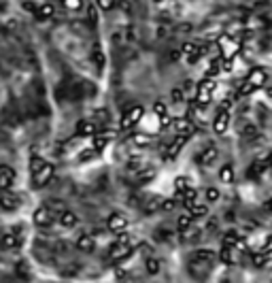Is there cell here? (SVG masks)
Here are the masks:
<instances>
[{"label":"cell","mask_w":272,"mask_h":283,"mask_svg":"<svg viewBox=\"0 0 272 283\" xmlns=\"http://www.w3.org/2000/svg\"><path fill=\"white\" fill-rule=\"evenodd\" d=\"M217 90V81L213 79V77H204L202 81H200L198 85V92H196V102L200 107H207L210 102V98H213V92Z\"/></svg>","instance_id":"6da1fadb"},{"label":"cell","mask_w":272,"mask_h":283,"mask_svg":"<svg viewBox=\"0 0 272 283\" xmlns=\"http://www.w3.org/2000/svg\"><path fill=\"white\" fill-rule=\"evenodd\" d=\"M143 113H145V109H143L141 104H136V107H132L130 111H126L124 117H121V121H119L121 130H128V128H132L134 124H138V121L143 119Z\"/></svg>","instance_id":"7a4b0ae2"},{"label":"cell","mask_w":272,"mask_h":283,"mask_svg":"<svg viewBox=\"0 0 272 283\" xmlns=\"http://www.w3.org/2000/svg\"><path fill=\"white\" fill-rule=\"evenodd\" d=\"M227 126H230V111L219 107L217 115H215V119H213V130L217 132V134H224V132L227 130Z\"/></svg>","instance_id":"3957f363"},{"label":"cell","mask_w":272,"mask_h":283,"mask_svg":"<svg viewBox=\"0 0 272 283\" xmlns=\"http://www.w3.org/2000/svg\"><path fill=\"white\" fill-rule=\"evenodd\" d=\"M247 81L251 83L255 90H259V87H264L266 83H268V73H266L264 68H259V66H257V68H251V73H249Z\"/></svg>","instance_id":"277c9868"},{"label":"cell","mask_w":272,"mask_h":283,"mask_svg":"<svg viewBox=\"0 0 272 283\" xmlns=\"http://www.w3.org/2000/svg\"><path fill=\"white\" fill-rule=\"evenodd\" d=\"M219 45H221V55L224 58H234V55L238 53V43L234 41V38H230V36H221L219 38Z\"/></svg>","instance_id":"5b68a950"},{"label":"cell","mask_w":272,"mask_h":283,"mask_svg":"<svg viewBox=\"0 0 272 283\" xmlns=\"http://www.w3.org/2000/svg\"><path fill=\"white\" fill-rule=\"evenodd\" d=\"M215 258H217V253H215L213 249L204 247V249H196V251H193L192 262H193V264H210Z\"/></svg>","instance_id":"8992f818"},{"label":"cell","mask_w":272,"mask_h":283,"mask_svg":"<svg viewBox=\"0 0 272 283\" xmlns=\"http://www.w3.org/2000/svg\"><path fill=\"white\" fill-rule=\"evenodd\" d=\"M107 226H109V230H113V232H124L128 228V217L124 213H113L109 217Z\"/></svg>","instance_id":"52a82bcc"},{"label":"cell","mask_w":272,"mask_h":283,"mask_svg":"<svg viewBox=\"0 0 272 283\" xmlns=\"http://www.w3.org/2000/svg\"><path fill=\"white\" fill-rule=\"evenodd\" d=\"M130 253H132L130 245H121V243H117V241H115L109 249L111 260H126V258H130Z\"/></svg>","instance_id":"ba28073f"},{"label":"cell","mask_w":272,"mask_h":283,"mask_svg":"<svg viewBox=\"0 0 272 283\" xmlns=\"http://www.w3.org/2000/svg\"><path fill=\"white\" fill-rule=\"evenodd\" d=\"M217 155H219V151H217V147L215 145H208V147H204L202 151H200V155H198V162L202 164V166H210L217 160Z\"/></svg>","instance_id":"9c48e42d"},{"label":"cell","mask_w":272,"mask_h":283,"mask_svg":"<svg viewBox=\"0 0 272 283\" xmlns=\"http://www.w3.org/2000/svg\"><path fill=\"white\" fill-rule=\"evenodd\" d=\"M238 249L236 247H227V245H224L221 247V251H219V260L224 262L225 266H232V264H236L238 262Z\"/></svg>","instance_id":"30bf717a"},{"label":"cell","mask_w":272,"mask_h":283,"mask_svg":"<svg viewBox=\"0 0 272 283\" xmlns=\"http://www.w3.org/2000/svg\"><path fill=\"white\" fill-rule=\"evenodd\" d=\"M53 221V213H51V209H47V207H38L34 211V224L36 226H49Z\"/></svg>","instance_id":"8fae6325"},{"label":"cell","mask_w":272,"mask_h":283,"mask_svg":"<svg viewBox=\"0 0 272 283\" xmlns=\"http://www.w3.org/2000/svg\"><path fill=\"white\" fill-rule=\"evenodd\" d=\"M187 138L190 136H183V134H179L175 138L173 143H170V147H168V151H164V158H176V155L181 153V149L185 147V143H187Z\"/></svg>","instance_id":"7c38bea8"},{"label":"cell","mask_w":272,"mask_h":283,"mask_svg":"<svg viewBox=\"0 0 272 283\" xmlns=\"http://www.w3.org/2000/svg\"><path fill=\"white\" fill-rule=\"evenodd\" d=\"M13 181H15L13 168H9V166H2V168H0V187H2V190H9V187L13 185Z\"/></svg>","instance_id":"4fadbf2b"},{"label":"cell","mask_w":272,"mask_h":283,"mask_svg":"<svg viewBox=\"0 0 272 283\" xmlns=\"http://www.w3.org/2000/svg\"><path fill=\"white\" fill-rule=\"evenodd\" d=\"M175 128H176V132H179V134L190 136L192 132H193V124H192L190 117H181V119L175 121Z\"/></svg>","instance_id":"5bb4252c"},{"label":"cell","mask_w":272,"mask_h":283,"mask_svg":"<svg viewBox=\"0 0 272 283\" xmlns=\"http://www.w3.org/2000/svg\"><path fill=\"white\" fill-rule=\"evenodd\" d=\"M268 170V160H253V164L249 166V177H262Z\"/></svg>","instance_id":"9a60e30c"},{"label":"cell","mask_w":272,"mask_h":283,"mask_svg":"<svg viewBox=\"0 0 272 283\" xmlns=\"http://www.w3.org/2000/svg\"><path fill=\"white\" fill-rule=\"evenodd\" d=\"M0 207L7 209V211H13L19 207V196H15V194H2L0 196Z\"/></svg>","instance_id":"2e32d148"},{"label":"cell","mask_w":272,"mask_h":283,"mask_svg":"<svg viewBox=\"0 0 272 283\" xmlns=\"http://www.w3.org/2000/svg\"><path fill=\"white\" fill-rule=\"evenodd\" d=\"M51 175H53V166H51V164H45V166H43V168L34 175L36 185H38V187H43V185H45V183L49 181V177H51Z\"/></svg>","instance_id":"e0dca14e"},{"label":"cell","mask_w":272,"mask_h":283,"mask_svg":"<svg viewBox=\"0 0 272 283\" xmlns=\"http://www.w3.org/2000/svg\"><path fill=\"white\" fill-rule=\"evenodd\" d=\"M60 224H62L64 228H75V226L79 224V217H77L73 211H62V213H60Z\"/></svg>","instance_id":"ac0fdd59"},{"label":"cell","mask_w":272,"mask_h":283,"mask_svg":"<svg viewBox=\"0 0 272 283\" xmlns=\"http://www.w3.org/2000/svg\"><path fill=\"white\" fill-rule=\"evenodd\" d=\"M221 62H224V55H217V58H213L208 62V66H207V75L204 77H217L219 73H221Z\"/></svg>","instance_id":"d6986e66"},{"label":"cell","mask_w":272,"mask_h":283,"mask_svg":"<svg viewBox=\"0 0 272 283\" xmlns=\"http://www.w3.org/2000/svg\"><path fill=\"white\" fill-rule=\"evenodd\" d=\"M77 247H79L81 251H92V249L96 247V241H94L92 234H81L77 238Z\"/></svg>","instance_id":"ffe728a7"},{"label":"cell","mask_w":272,"mask_h":283,"mask_svg":"<svg viewBox=\"0 0 272 283\" xmlns=\"http://www.w3.org/2000/svg\"><path fill=\"white\" fill-rule=\"evenodd\" d=\"M77 134L79 136H94L96 134V126L92 124V121H79V124H77Z\"/></svg>","instance_id":"44dd1931"},{"label":"cell","mask_w":272,"mask_h":283,"mask_svg":"<svg viewBox=\"0 0 272 283\" xmlns=\"http://www.w3.org/2000/svg\"><path fill=\"white\" fill-rule=\"evenodd\" d=\"M234 166L232 164H224L221 166V170H219V179H221V183H232L234 181Z\"/></svg>","instance_id":"7402d4cb"},{"label":"cell","mask_w":272,"mask_h":283,"mask_svg":"<svg viewBox=\"0 0 272 283\" xmlns=\"http://www.w3.org/2000/svg\"><path fill=\"white\" fill-rule=\"evenodd\" d=\"M190 215H192V217H207V215H208V207L204 202H198L196 200L190 207Z\"/></svg>","instance_id":"603a6c76"},{"label":"cell","mask_w":272,"mask_h":283,"mask_svg":"<svg viewBox=\"0 0 272 283\" xmlns=\"http://www.w3.org/2000/svg\"><path fill=\"white\" fill-rule=\"evenodd\" d=\"M268 253H264L262 251V249H259V251H253L251 253V262H253V266H255V268H264V266L266 264H268Z\"/></svg>","instance_id":"cb8c5ba5"},{"label":"cell","mask_w":272,"mask_h":283,"mask_svg":"<svg viewBox=\"0 0 272 283\" xmlns=\"http://www.w3.org/2000/svg\"><path fill=\"white\" fill-rule=\"evenodd\" d=\"M0 243H2V247H7V249H11V247H17L19 236L15 234V232H4L2 238H0Z\"/></svg>","instance_id":"d4e9b609"},{"label":"cell","mask_w":272,"mask_h":283,"mask_svg":"<svg viewBox=\"0 0 272 283\" xmlns=\"http://www.w3.org/2000/svg\"><path fill=\"white\" fill-rule=\"evenodd\" d=\"M109 132H102V134H94V149L96 151H102V149H107L109 145Z\"/></svg>","instance_id":"484cf974"},{"label":"cell","mask_w":272,"mask_h":283,"mask_svg":"<svg viewBox=\"0 0 272 283\" xmlns=\"http://www.w3.org/2000/svg\"><path fill=\"white\" fill-rule=\"evenodd\" d=\"M181 196H183V204H185V207H187V209H190V207H192V204H193V202H196V200H198V192H196V190H193V187H192V185H190V187H187V190H185V192H183V194H181Z\"/></svg>","instance_id":"4316f807"},{"label":"cell","mask_w":272,"mask_h":283,"mask_svg":"<svg viewBox=\"0 0 272 283\" xmlns=\"http://www.w3.org/2000/svg\"><path fill=\"white\" fill-rule=\"evenodd\" d=\"M192 221H193V217L190 213H183V215H179V219H176V228L181 232H187L192 228Z\"/></svg>","instance_id":"83f0119b"},{"label":"cell","mask_w":272,"mask_h":283,"mask_svg":"<svg viewBox=\"0 0 272 283\" xmlns=\"http://www.w3.org/2000/svg\"><path fill=\"white\" fill-rule=\"evenodd\" d=\"M162 202H164V198H162V196H151V198H149V200L145 202L147 213H153V211L162 209Z\"/></svg>","instance_id":"f1b7e54d"},{"label":"cell","mask_w":272,"mask_h":283,"mask_svg":"<svg viewBox=\"0 0 272 283\" xmlns=\"http://www.w3.org/2000/svg\"><path fill=\"white\" fill-rule=\"evenodd\" d=\"M160 260L158 258H147V273L149 275H158L160 273Z\"/></svg>","instance_id":"f546056e"},{"label":"cell","mask_w":272,"mask_h":283,"mask_svg":"<svg viewBox=\"0 0 272 283\" xmlns=\"http://www.w3.org/2000/svg\"><path fill=\"white\" fill-rule=\"evenodd\" d=\"M62 7L66 11H81L83 9V0H62Z\"/></svg>","instance_id":"4dcf8cb0"},{"label":"cell","mask_w":272,"mask_h":283,"mask_svg":"<svg viewBox=\"0 0 272 283\" xmlns=\"http://www.w3.org/2000/svg\"><path fill=\"white\" fill-rule=\"evenodd\" d=\"M187 187H190V179H187V177H176L175 179V190L179 194H183Z\"/></svg>","instance_id":"1f68e13d"},{"label":"cell","mask_w":272,"mask_h":283,"mask_svg":"<svg viewBox=\"0 0 272 283\" xmlns=\"http://www.w3.org/2000/svg\"><path fill=\"white\" fill-rule=\"evenodd\" d=\"M45 164H47L45 160H43V158H38V155H34V158L30 160V170H32V175H36L38 170H41Z\"/></svg>","instance_id":"d6a6232c"},{"label":"cell","mask_w":272,"mask_h":283,"mask_svg":"<svg viewBox=\"0 0 272 283\" xmlns=\"http://www.w3.org/2000/svg\"><path fill=\"white\" fill-rule=\"evenodd\" d=\"M53 13H55L53 4H43V7H41V9H38V17H41V19L53 17Z\"/></svg>","instance_id":"836d02e7"},{"label":"cell","mask_w":272,"mask_h":283,"mask_svg":"<svg viewBox=\"0 0 272 283\" xmlns=\"http://www.w3.org/2000/svg\"><path fill=\"white\" fill-rule=\"evenodd\" d=\"M253 92H255V87H253L249 81H245L240 87H238V96H240V98H245V96H251Z\"/></svg>","instance_id":"e575fe53"},{"label":"cell","mask_w":272,"mask_h":283,"mask_svg":"<svg viewBox=\"0 0 272 283\" xmlns=\"http://www.w3.org/2000/svg\"><path fill=\"white\" fill-rule=\"evenodd\" d=\"M96 149H83V151L79 153V162H90V160H94V158H96Z\"/></svg>","instance_id":"d590c367"},{"label":"cell","mask_w":272,"mask_h":283,"mask_svg":"<svg viewBox=\"0 0 272 283\" xmlns=\"http://www.w3.org/2000/svg\"><path fill=\"white\" fill-rule=\"evenodd\" d=\"M204 196H207L208 202H217L219 198H221V192L217 190V187H208V190L204 192Z\"/></svg>","instance_id":"8d00e7d4"},{"label":"cell","mask_w":272,"mask_h":283,"mask_svg":"<svg viewBox=\"0 0 272 283\" xmlns=\"http://www.w3.org/2000/svg\"><path fill=\"white\" fill-rule=\"evenodd\" d=\"M115 7V0H96V9L100 11H111Z\"/></svg>","instance_id":"74e56055"},{"label":"cell","mask_w":272,"mask_h":283,"mask_svg":"<svg viewBox=\"0 0 272 283\" xmlns=\"http://www.w3.org/2000/svg\"><path fill=\"white\" fill-rule=\"evenodd\" d=\"M153 113L158 115V117H162V115H166V113H168V111H166V104H164L162 100H158V102L153 104Z\"/></svg>","instance_id":"f35d334b"},{"label":"cell","mask_w":272,"mask_h":283,"mask_svg":"<svg viewBox=\"0 0 272 283\" xmlns=\"http://www.w3.org/2000/svg\"><path fill=\"white\" fill-rule=\"evenodd\" d=\"M170 96H173V102H175V104L183 102V90H179V87H175V90H173V94H170Z\"/></svg>","instance_id":"ab89813d"},{"label":"cell","mask_w":272,"mask_h":283,"mask_svg":"<svg viewBox=\"0 0 272 283\" xmlns=\"http://www.w3.org/2000/svg\"><path fill=\"white\" fill-rule=\"evenodd\" d=\"M117 243H121V245H130V234L128 232H117Z\"/></svg>","instance_id":"60d3db41"},{"label":"cell","mask_w":272,"mask_h":283,"mask_svg":"<svg viewBox=\"0 0 272 283\" xmlns=\"http://www.w3.org/2000/svg\"><path fill=\"white\" fill-rule=\"evenodd\" d=\"M262 251H264V253H268V256H272V234H270L268 238H266V243H264Z\"/></svg>","instance_id":"b9f144b4"},{"label":"cell","mask_w":272,"mask_h":283,"mask_svg":"<svg viewBox=\"0 0 272 283\" xmlns=\"http://www.w3.org/2000/svg\"><path fill=\"white\" fill-rule=\"evenodd\" d=\"M149 143H151V138H149L147 134H138V136H136V145L143 147V145H149Z\"/></svg>","instance_id":"7bdbcfd3"},{"label":"cell","mask_w":272,"mask_h":283,"mask_svg":"<svg viewBox=\"0 0 272 283\" xmlns=\"http://www.w3.org/2000/svg\"><path fill=\"white\" fill-rule=\"evenodd\" d=\"M245 136H247V138L257 136V128H255V126H247V128H245Z\"/></svg>","instance_id":"ee69618b"},{"label":"cell","mask_w":272,"mask_h":283,"mask_svg":"<svg viewBox=\"0 0 272 283\" xmlns=\"http://www.w3.org/2000/svg\"><path fill=\"white\" fill-rule=\"evenodd\" d=\"M160 124H162V128H168V126L173 124V119H170V115L166 113V115H162V117H160Z\"/></svg>","instance_id":"f6af8a7d"},{"label":"cell","mask_w":272,"mask_h":283,"mask_svg":"<svg viewBox=\"0 0 272 283\" xmlns=\"http://www.w3.org/2000/svg\"><path fill=\"white\" fill-rule=\"evenodd\" d=\"M162 209L173 211V209H175V200H170V198H168V200H164V202H162Z\"/></svg>","instance_id":"bcb514c9"},{"label":"cell","mask_w":272,"mask_h":283,"mask_svg":"<svg viewBox=\"0 0 272 283\" xmlns=\"http://www.w3.org/2000/svg\"><path fill=\"white\" fill-rule=\"evenodd\" d=\"M94 60H96V64H98V66H102V64H104V55L100 53V51L94 53Z\"/></svg>","instance_id":"7dc6e473"},{"label":"cell","mask_w":272,"mask_h":283,"mask_svg":"<svg viewBox=\"0 0 272 283\" xmlns=\"http://www.w3.org/2000/svg\"><path fill=\"white\" fill-rule=\"evenodd\" d=\"M87 17L92 21H96V7H87Z\"/></svg>","instance_id":"c3c4849f"},{"label":"cell","mask_w":272,"mask_h":283,"mask_svg":"<svg viewBox=\"0 0 272 283\" xmlns=\"http://www.w3.org/2000/svg\"><path fill=\"white\" fill-rule=\"evenodd\" d=\"M266 211H270L272 213V198H268V202H266Z\"/></svg>","instance_id":"681fc988"},{"label":"cell","mask_w":272,"mask_h":283,"mask_svg":"<svg viewBox=\"0 0 272 283\" xmlns=\"http://www.w3.org/2000/svg\"><path fill=\"white\" fill-rule=\"evenodd\" d=\"M268 168H270V170H272V153H270V155H268Z\"/></svg>","instance_id":"f907efd6"},{"label":"cell","mask_w":272,"mask_h":283,"mask_svg":"<svg viewBox=\"0 0 272 283\" xmlns=\"http://www.w3.org/2000/svg\"><path fill=\"white\" fill-rule=\"evenodd\" d=\"M155 2H164V0H155Z\"/></svg>","instance_id":"816d5d0a"},{"label":"cell","mask_w":272,"mask_h":283,"mask_svg":"<svg viewBox=\"0 0 272 283\" xmlns=\"http://www.w3.org/2000/svg\"><path fill=\"white\" fill-rule=\"evenodd\" d=\"M0 168H2V164H0Z\"/></svg>","instance_id":"f5cc1de1"}]
</instances>
